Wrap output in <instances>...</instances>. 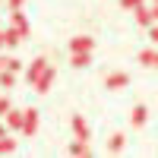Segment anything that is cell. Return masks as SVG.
I'll use <instances>...</instances> for the list:
<instances>
[{
	"instance_id": "cell-26",
	"label": "cell",
	"mask_w": 158,
	"mask_h": 158,
	"mask_svg": "<svg viewBox=\"0 0 158 158\" xmlns=\"http://www.w3.org/2000/svg\"><path fill=\"white\" fill-rule=\"evenodd\" d=\"M155 3H158V0H155Z\"/></svg>"
},
{
	"instance_id": "cell-5",
	"label": "cell",
	"mask_w": 158,
	"mask_h": 158,
	"mask_svg": "<svg viewBox=\"0 0 158 158\" xmlns=\"http://www.w3.org/2000/svg\"><path fill=\"white\" fill-rule=\"evenodd\" d=\"M35 130H38V111L29 108V111H25V120H22V133H25V136H32Z\"/></svg>"
},
{
	"instance_id": "cell-13",
	"label": "cell",
	"mask_w": 158,
	"mask_h": 158,
	"mask_svg": "<svg viewBox=\"0 0 158 158\" xmlns=\"http://www.w3.org/2000/svg\"><path fill=\"white\" fill-rule=\"evenodd\" d=\"M136 22H139V25H152V22H155L152 10H142V6H139V10H136Z\"/></svg>"
},
{
	"instance_id": "cell-19",
	"label": "cell",
	"mask_w": 158,
	"mask_h": 158,
	"mask_svg": "<svg viewBox=\"0 0 158 158\" xmlns=\"http://www.w3.org/2000/svg\"><path fill=\"white\" fill-rule=\"evenodd\" d=\"M6 111H10V98L0 95V117H6Z\"/></svg>"
},
{
	"instance_id": "cell-20",
	"label": "cell",
	"mask_w": 158,
	"mask_h": 158,
	"mask_svg": "<svg viewBox=\"0 0 158 158\" xmlns=\"http://www.w3.org/2000/svg\"><path fill=\"white\" fill-rule=\"evenodd\" d=\"M6 3H10V10H22V3H25V0H6Z\"/></svg>"
},
{
	"instance_id": "cell-2",
	"label": "cell",
	"mask_w": 158,
	"mask_h": 158,
	"mask_svg": "<svg viewBox=\"0 0 158 158\" xmlns=\"http://www.w3.org/2000/svg\"><path fill=\"white\" fill-rule=\"evenodd\" d=\"M10 25H13V29H16L22 38H29V35H32V25H29V19H25V13H22V10H13V13H10Z\"/></svg>"
},
{
	"instance_id": "cell-16",
	"label": "cell",
	"mask_w": 158,
	"mask_h": 158,
	"mask_svg": "<svg viewBox=\"0 0 158 158\" xmlns=\"http://www.w3.org/2000/svg\"><path fill=\"white\" fill-rule=\"evenodd\" d=\"M139 60L146 63V67H155V51H142V54H139Z\"/></svg>"
},
{
	"instance_id": "cell-12",
	"label": "cell",
	"mask_w": 158,
	"mask_h": 158,
	"mask_svg": "<svg viewBox=\"0 0 158 158\" xmlns=\"http://www.w3.org/2000/svg\"><path fill=\"white\" fill-rule=\"evenodd\" d=\"M10 152H16V139H10L3 133V136H0V155H10Z\"/></svg>"
},
{
	"instance_id": "cell-8",
	"label": "cell",
	"mask_w": 158,
	"mask_h": 158,
	"mask_svg": "<svg viewBox=\"0 0 158 158\" xmlns=\"http://www.w3.org/2000/svg\"><path fill=\"white\" fill-rule=\"evenodd\" d=\"M92 48H95V41L85 38V35H79V38H73V41H70V51H92Z\"/></svg>"
},
{
	"instance_id": "cell-21",
	"label": "cell",
	"mask_w": 158,
	"mask_h": 158,
	"mask_svg": "<svg viewBox=\"0 0 158 158\" xmlns=\"http://www.w3.org/2000/svg\"><path fill=\"white\" fill-rule=\"evenodd\" d=\"M149 38H152V41L158 44V25H152V32H149Z\"/></svg>"
},
{
	"instance_id": "cell-9",
	"label": "cell",
	"mask_w": 158,
	"mask_h": 158,
	"mask_svg": "<svg viewBox=\"0 0 158 158\" xmlns=\"http://www.w3.org/2000/svg\"><path fill=\"white\" fill-rule=\"evenodd\" d=\"M73 133H76V139H89V127H85V120L82 117H73Z\"/></svg>"
},
{
	"instance_id": "cell-17",
	"label": "cell",
	"mask_w": 158,
	"mask_h": 158,
	"mask_svg": "<svg viewBox=\"0 0 158 158\" xmlns=\"http://www.w3.org/2000/svg\"><path fill=\"white\" fill-rule=\"evenodd\" d=\"M108 146H111V152H120V149H123V136H120V133H117V136H111V142H108Z\"/></svg>"
},
{
	"instance_id": "cell-4",
	"label": "cell",
	"mask_w": 158,
	"mask_h": 158,
	"mask_svg": "<svg viewBox=\"0 0 158 158\" xmlns=\"http://www.w3.org/2000/svg\"><path fill=\"white\" fill-rule=\"evenodd\" d=\"M104 85H108V89H127L130 76L127 73H111V76H104Z\"/></svg>"
},
{
	"instance_id": "cell-7",
	"label": "cell",
	"mask_w": 158,
	"mask_h": 158,
	"mask_svg": "<svg viewBox=\"0 0 158 158\" xmlns=\"http://www.w3.org/2000/svg\"><path fill=\"white\" fill-rule=\"evenodd\" d=\"M70 63H73V67H79V70H82V67H89V63H92V51H73Z\"/></svg>"
},
{
	"instance_id": "cell-14",
	"label": "cell",
	"mask_w": 158,
	"mask_h": 158,
	"mask_svg": "<svg viewBox=\"0 0 158 158\" xmlns=\"http://www.w3.org/2000/svg\"><path fill=\"white\" fill-rule=\"evenodd\" d=\"M3 32H6V48H16V44L22 41V35L13 29V25H10V29H3Z\"/></svg>"
},
{
	"instance_id": "cell-3",
	"label": "cell",
	"mask_w": 158,
	"mask_h": 158,
	"mask_svg": "<svg viewBox=\"0 0 158 158\" xmlns=\"http://www.w3.org/2000/svg\"><path fill=\"white\" fill-rule=\"evenodd\" d=\"M54 76H57V73H54V67H48V70H44L41 76H38V82H35L32 89L38 92V95H44V92H51V85H54Z\"/></svg>"
},
{
	"instance_id": "cell-18",
	"label": "cell",
	"mask_w": 158,
	"mask_h": 158,
	"mask_svg": "<svg viewBox=\"0 0 158 158\" xmlns=\"http://www.w3.org/2000/svg\"><path fill=\"white\" fill-rule=\"evenodd\" d=\"M120 6H123V10H139L142 0H120Z\"/></svg>"
},
{
	"instance_id": "cell-25",
	"label": "cell",
	"mask_w": 158,
	"mask_h": 158,
	"mask_svg": "<svg viewBox=\"0 0 158 158\" xmlns=\"http://www.w3.org/2000/svg\"><path fill=\"white\" fill-rule=\"evenodd\" d=\"M155 67H158V51H155Z\"/></svg>"
},
{
	"instance_id": "cell-10",
	"label": "cell",
	"mask_w": 158,
	"mask_h": 158,
	"mask_svg": "<svg viewBox=\"0 0 158 158\" xmlns=\"http://www.w3.org/2000/svg\"><path fill=\"white\" fill-rule=\"evenodd\" d=\"M146 117H149V111L142 108V104H136L133 114H130V120H133V127H142V123H146Z\"/></svg>"
},
{
	"instance_id": "cell-1",
	"label": "cell",
	"mask_w": 158,
	"mask_h": 158,
	"mask_svg": "<svg viewBox=\"0 0 158 158\" xmlns=\"http://www.w3.org/2000/svg\"><path fill=\"white\" fill-rule=\"evenodd\" d=\"M48 67H51V63H48V57H35V60L29 63V70H25V82H29V85H35V82H38V76H41Z\"/></svg>"
},
{
	"instance_id": "cell-6",
	"label": "cell",
	"mask_w": 158,
	"mask_h": 158,
	"mask_svg": "<svg viewBox=\"0 0 158 158\" xmlns=\"http://www.w3.org/2000/svg\"><path fill=\"white\" fill-rule=\"evenodd\" d=\"M22 120H25V111H6V127L10 130H22Z\"/></svg>"
},
{
	"instance_id": "cell-23",
	"label": "cell",
	"mask_w": 158,
	"mask_h": 158,
	"mask_svg": "<svg viewBox=\"0 0 158 158\" xmlns=\"http://www.w3.org/2000/svg\"><path fill=\"white\" fill-rule=\"evenodd\" d=\"M152 16H155V22H158V3H155V10H152Z\"/></svg>"
},
{
	"instance_id": "cell-15",
	"label": "cell",
	"mask_w": 158,
	"mask_h": 158,
	"mask_svg": "<svg viewBox=\"0 0 158 158\" xmlns=\"http://www.w3.org/2000/svg\"><path fill=\"white\" fill-rule=\"evenodd\" d=\"M70 152H73V155H89V142H85V139H76L73 146H70Z\"/></svg>"
},
{
	"instance_id": "cell-24",
	"label": "cell",
	"mask_w": 158,
	"mask_h": 158,
	"mask_svg": "<svg viewBox=\"0 0 158 158\" xmlns=\"http://www.w3.org/2000/svg\"><path fill=\"white\" fill-rule=\"evenodd\" d=\"M3 133H6V123H0V136H3Z\"/></svg>"
},
{
	"instance_id": "cell-22",
	"label": "cell",
	"mask_w": 158,
	"mask_h": 158,
	"mask_svg": "<svg viewBox=\"0 0 158 158\" xmlns=\"http://www.w3.org/2000/svg\"><path fill=\"white\" fill-rule=\"evenodd\" d=\"M3 48H6V32L0 29V51H3Z\"/></svg>"
},
{
	"instance_id": "cell-11",
	"label": "cell",
	"mask_w": 158,
	"mask_h": 158,
	"mask_svg": "<svg viewBox=\"0 0 158 158\" xmlns=\"http://www.w3.org/2000/svg\"><path fill=\"white\" fill-rule=\"evenodd\" d=\"M16 85V73L13 70H0V89H13Z\"/></svg>"
}]
</instances>
